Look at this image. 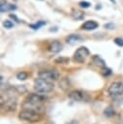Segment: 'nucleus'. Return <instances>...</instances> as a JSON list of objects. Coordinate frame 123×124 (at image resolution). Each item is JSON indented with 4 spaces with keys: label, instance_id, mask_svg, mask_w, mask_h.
<instances>
[{
    "label": "nucleus",
    "instance_id": "1",
    "mask_svg": "<svg viewBox=\"0 0 123 124\" xmlns=\"http://www.w3.org/2000/svg\"><path fill=\"white\" fill-rule=\"evenodd\" d=\"M45 101H46V97L44 96V94L31 93V94L27 95L26 98L24 99L23 104H22V108L37 111V112L42 114V112L44 111V106L43 105H44Z\"/></svg>",
    "mask_w": 123,
    "mask_h": 124
},
{
    "label": "nucleus",
    "instance_id": "2",
    "mask_svg": "<svg viewBox=\"0 0 123 124\" xmlns=\"http://www.w3.org/2000/svg\"><path fill=\"white\" fill-rule=\"evenodd\" d=\"M13 91L14 89L11 88V89H7L5 92L7 93L6 94V98L4 99L3 97H1V100H0V105H1V108L6 110V111H15L16 109V107H17V100H16V97L14 96L13 94Z\"/></svg>",
    "mask_w": 123,
    "mask_h": 124
},
{
    "label": "nucleus",
    "instance_id": "3",
    "mask_svg": "<svg viewBox=\"0 0 123 124\" xmlns=\"http://www.w3.org/2000/svg\"><path fill=\"white\" fill-rule=\"evenodd\" d=\"M53 88H54L53 82L48 81L40 77L38 78H36L34 81V89L37 91V93L46 94V93L51 92L53 90Z\"/></svg>",
    "mask_w": 123,
    "mask_h": 124
},
{
    "label": "nucleus",
    "instance_id": "4",
    "mask_svg": "<svg viewBox=\"0 0 123 124\" xmlns=\"http://www.w3.org/2000/svg\"><path fill=\"white\" fill-rule=\"evenodd\" d=\"M18 117L21 120H24V121L29 122V123H36V122H39L42 119V114L37 112V111L31 110V109L23 108L19 112Z\"/></svg>",
    "mask_w": 123,
    "mask_h": 124
},
{
    "label": "nucleus",
    "instance_id": "5",
    "mask_svg": "<svg viewBox=\"0 0 123 124\" xmlns=\"http://www.w3.org/2000/svg\"><path fill=\"white\" fill-rule=\"evenodd\" d=\"M108 91L109 96L113 99H116L117 97L122 96L123 95V82H121V81L112 82L109 85Z\"/></svg>",
    "mask_w": 123,
    "mask_h": 124
},
{
    "label": "nucleus",
    "instance_id": "6",
    "mask_svg": "<svg viewBox=\"0 0 123 124\" xmlns=\"http://www.w3.org/2000/svg\"><path fill=\"white\" fill-rule=\"evenodd\" d=\"M89 54H90L89 49L85 46H81V47H78L74 53V59L78 63H82L87 59Z\"/></svg>",
    "mask_w": 123,
    "mask_h": 124
},
{
    "label": "nucleus",
    "instance_id": "7",
    "mask_svg": "<svg viewBox=\"0 0 123 124\" xmlns=\"http://www.w3.org/2000/svg\"><path fill=\"white\" fill-rule=\"evenodd\" d=\"M70 100L74 102H86L88 101V96L81 90H73L68 94Z\"/></svg>",
    "mask_w": 123,
    "mask_h": 124
},
{
    "label": "nucleus",
    "instance_id": "8",
    "mask_svg": "<svg viewBox=\"0 0 123 124\" xmlns=\"http://www.w3.org/2000/svg\"><path fill=\"white\" fill-rule=\"evenodd\" d=\"M39 77L42 78H45L48 81H55L59 78V74L56 70H47V71H42L39 73Z\"/></svg>",
    "mask_w": 123,
    "mask_h": 124
},
{
    "label": "nucleus",
    "instance_id": "9",
    "mask_svg": "<svg viewBox=\"0 0 123 124\" xmlns=\"http://www.w3.org/2000/svg\"><path fill=\"white\" fill-rule=\"evenodd\" d=\"M83 40H84L83 37L80 36L79 34H71L67 37L66 42L71 46H75V45H77V44L83 42Z\"/></svg>",
    "mask_w": 123,
    "mask_h": 124
},
{
    "label": "nucleus",
    "instance_id": "10",
    "mask_svg": "<svg viewBox=\"0 0 123 124\" xmlns=\"http://www.w3.org/2000/svg\"><path fill=\"white\" fill-rule=\"evenodd\" d=\"M48 49H49V51L52 52V53H58V52H60V51L63 49V45H62L59 41H53V42L49 45Z\"/></svg>",
    "mask_w": 123,
    "mask_h": 124
},
{
    "label": "nucleus",
    "instance_id": "11",
    "mask_svg": "<svg viewBox=\"0 0 123 124\" xmlns=\"http://www.w3.org/2000/svg\"><path fill=\"white\" fill-rule=\"evenodd\" d=\"M16 9V6L15 4H10V3H7V2H4V0L1 1V5H0V11L2 13L4 12H9V11H13V10H15Z\"/></svg>",
    "mask_w": 123,
    "mask_h": 124
},
{
    "label": "nucleus",
    "instance_id": "12",
    "mask_svg": "<svg viewBox=\"0 0 123 124\" xmlns=\"http://www.w3.org/2000/svg\"><path fill=\"white\" fill-rule=\"evenodd\" d=\"M98 26H99V24L95 20H87L83 23L82 29H84V30H94V29L98 28Z\"/></svg>",
    "mask_w": 123,
    "mask_h": 124
},
{
    "label": "nucleus",
    "instance_id": "13",
    "mask_svg": "<svg viewBox=\"0 0 123 124\" xmlns=\"http://www.w3.org/2000/svg\"><path fill=\"white\" fill-rule=\"evenodd\" d=\"M104 115L107 117V118H111L115 115V110H114V108L112 105H109L105 109H104Z\"/></svg>",
    "mask_w": 123,
    "mask_h": 124
},
{
    "label": "nucleus",
    "instance_id": "14",
    "mask_svg": "<svg viewBox=\"0 0 123 124\" xmlns=\"http://www.w3.org/2000/svg\"><path fill=\"white\" fill-rule=\"evenodd\" d=\"M92 60H93V63H94L96 66H98V67H100V68L106 67V62H105V60H104L102 57H100L99 55H94V56L92 57Z\"/></svg>",
    "mask_w": 123,
    "mask_h": 124
},
{
    "label": "nucleus",
    "instance_id": "15",
    "mask_svg": "<svg viewBox=\"0 0 123 124\" xmlns=\"http://www.w3.org/2000/svg\"><path fill=\"white\" fill-rule=\"evenodd\" d=\"M72 16H73L74 18H76V19H77V20L83 19V17H84L83 13H81L80 11H73V12H72Z\"/></svg>",
    "mask_w": 123,
    "mask_h": 124
},
{
    "label": "nucleus",
    "instance_id": "16",
    "mask_svg": "<svg viewBox=\"0 0 123 124\" xmlns=\"http://www.w3.org/2000/svg\"><path fill=\"white\" fill-rule=\"evenodd\" d=\"M45 24H46V21L40 20V21H38V22H36V23L30 24L29 26H30V28H32V29H34V30H38L39 28H41V27H42V26H44Z\"/></svg>",
    "mask_w": 123,
    "mask_h": 124
},
{
    "label": "nucleus",
    "instance_id": "17",
    "mask_svg": "<svg viewBox=\"0 0 123 124\" xmlns=\"http://www.w3.org/2000/svg\"><path fill=\"white\" fill-rule=\"evenodd\" d=\"M111 73H112L111 72V69L108 68L107 66L104 67V68H102V70H101V74H102L103 77H108V76L111 75Z\"/></svg>",
    "mask_w": 123,
    "mask_h": 124
},
{
    "label": "nucleus",
    "instance_id": "18",
    "mask_svg": "<svg viewBox=\"0 0 123 124\" xmlns=\"http://www.w3.org/2000/svg\"><path fill=\"white\" fill-rule=\"evenodd\" d=\"M28 78V74L26 72H19L16 74V78L19 80H25Z\"/></svg>",
    "mask_w": 123,
    "mask_h": 124
},
{
    "label": "nucleus",
    "instance_id": "19",
    "mask_svg": "<svg viewBox=\"0 0 123 124\" xmlns=\"http://www.w3.org/2000/svg\"><path fill=\"white\" fill-rule=\"evenodd\" d=\"M14 25H15L14 22L11 21V20H4V21H3V26H4L5 28H7V29H11V28H13Z\"/></svg>",
    "mask_w": 123,
    "mask_h": 124
},
{
    "label": "nucleus",
    "instance_id": "20",
    "mask_svg": "<svg viewBox=\"0 0 123 124\" xmlns=\"http://www.w3.org/2000/svg\"><path fill=\"white\" fill-rule=\"evenodd\" d=\"M69 62V58H65V57H59L57 59H55V63H61V64H66Z\"/></svg>",
    "mask_w": 123,
    "mask_h": 124
},
{
    "label": "nucleus",
    "instance_id": "21",
    "mask_svg": "<svg viewBox=\"0 0 123 124\" xmlns=\"http://www.w3.org/2000/svg\"><path fill=\"white\" fill-rule=\"evenodd\" d=\"M113 41H114V43H115L118 46H120V47L123 46V39H122V38H115Z\"/></svg>",
    "mask_w": 123,
    "mask_h": 124
},
{
    "label": "nucleus",
    "instance_id": "22",
    "mask_svg": "<svg viewBox=\"0 0 123 124\" xmlns=\"http://www.w3.org/2000/svg\"><path fill=\"white\" fill-rule=\"evenodd\" d=\"M78 5H79L81 8H83V9H85V8H89V7H90V3L86 2V1H81V2H79Z\"/></svg>",
    "mask_w": 123,
    "mask_h": 124
},
{
    "label": "nucleus",
    "instance_id": "23",
    "mask_svg": "<svg viewBox=\"0 0 123 124\" xmlns=\"http://www.w3.org/2000/svg\"><path fill=\"white\" fill-rule=\"evenodd\" d=\"M15 89H16V90H17V92H19V93H20V92H25V91H26V89L23 87V85H21V86H19V85H18V86H16V87H15Z\"/></svg>",
    "mask_w": 123,
    "mask_h": 124
},
{
    "label": "nucleus",
    "instance_id": "24",
    "mask_svg": "<svg viewBox=\"0 0 123 124\" xmlns=\"http://www.w3.org/2000/svg\"><path fill=\"white\" fill-rule=\"evenodd\" d=\"M105 28H107V29H112V28H114V24L113 23H107L105 25Z\"/></svg>",
    "mask_w": 123,
    "mask_h": 124
},
{
    "label": "nucleus",
    "instance_id": "25",
    "mask_svg": "<svg viewBox=\"0 0 123 124\" xmlns=\"http://www.w3.org/2000/svg\"><path fill=\"white\" fill-rule=\"evenodd\" d=\"M10 17H11V19H14L15 22H18L19 20H18V18L16 17V16L15 15H10Z\"/></svg>",
    "mask_w": 123,
    "mask_h": 124
},
{
    "label": "nucleus",
    "instance_id": "26",
    "mask_svg": "<svg viewBox=\"0 0 123 124\" xmlns=\"http://www.w3.org/2000/svg\"><path fill=\"white\" fill-rule=\"evenodd\" d=\"M57 29H58L57 27H50V28H49V31H51V32H56Z\"/></svg>",
    "mask_w": 123,
    "mask_h": 124
},
{
    "label": "nucleus",
    "instance_id": "27",
    "mask_svg": "<svg viewBox=\"0 0 123 124\" xmlns=\"http://www.w3.org/2000/svg\"><path fill=\"white\" fill-rule=\"evenodd\" d=\"M118 104H119L120 106H123V96L118 100Z\"/></svg>",
    "mask_w": 123,
    "mask_h": 124
},
{
    "label": "nucleus",
    "instance_id": "28",
    "mask_svg": "<svg viewBox=\"0 0 123 124\" xmlns=\"http://www.w3.org/2000/svg\"><path fill=\"white\" fill-rule=\"evenodd\" d=\"M118 124H123V122H120V123H118Z\"/></svg>",
    "mask_w": 123,
    "mask_h": 124
}]
</instances>
